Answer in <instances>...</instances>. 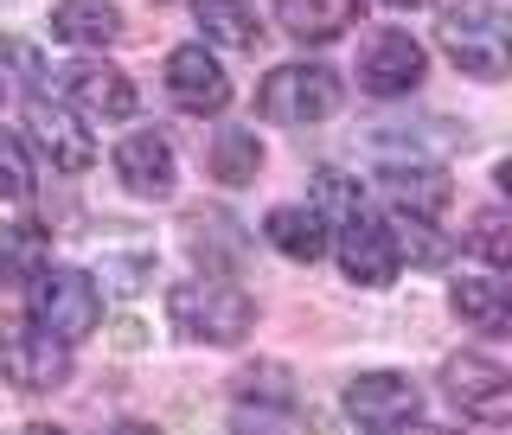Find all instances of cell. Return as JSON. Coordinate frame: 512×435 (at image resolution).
Masks as SVG:
<instances>
[{
  "instance_id": "obj_2",
  "label": "cell",
  "mask_w": 512,
  "mask_h": 435,
  "mask_svg": "<svg viewBox=\"0 0 512 435\" xmlns=\"http://www.w3.org/2000/svg\"><path fill=\"white\" fill-rule=\"evenodd\" d=\"M442 52L468 77L493 84L512 71V7H487V0H461L442 13Z\"/></svg>"
},
{
  "instance_id": "obj_4",
  "label": "cell",
  "mask_w": 512,
  "mask_h": 435,
  "mask_svg": "<svg viewBox=\"0 0 512 435\" xmlns=\"http://www.w3.org/2000/svg\"><path fill=\"white\" fill-rule=\"evenodd\" d=\"M26 301H32V320H39L45 333H58V340H90L96 320H103V288L96 276L84 269H39V276L26 282Z\"/></svg>"
},
{
  "instance_id": "obj_1",
  "label": "cell",
  "mask_w": 512,
  "mask_h": 435,
  "mask_svg": "<svg viewBox=\"0 0 512 435\" xmlns=\"http://www.w3.org/2000/svg\"><path fill=\"white\" fill-rule=\"evenodd\" d=\"M167 320L180 340H199V346H237L244 333L256 327V301L244 288H231L224 276L205 269V282H180L167 295Z\"/></svg>"
},
{
  "instance_id": "obj_9",
  "label": "cell",
  "mask_w": 512,
  "mask_h": 435,
  "mask_svg": "<svg viewBox=\"0 0 512 435\" xmlns=\"http://www.w3.org/2000/svg\"><path fill=\"white\" fill-rule=\"evenodd\" d=\"M346 416L359 429H410L423 423V391L404 372H359L346 384Z\"/></svg>"
},
{
  "instance_id": "obj_23",
  "label": "cell",
  "mask_w": 512,
  "mask_h": 435,
  "mask_svg": "<svg viewBox=\"0 0 512 435\" xmlns=\"http://www.w3.org/2000/svg\"><path fill=\"white\" fill-rule=\"evenodd\" d=\"M237 404H256V410H295V378H288V365H244L237 372Z\"/></svg>"
},
{
  "instance_id": "obj_17",
  "label": "cell",
  "mask_w": 512,
  "mask_h": 435,
  "mask_svg": "<svg viewBox=\"0 0 512 435\" xmlns=\"http://www.w3.org/2000/svg\"><path fill=\"white\" fill-rule=\"evenodd\" d=\"M263 237L288 263H320V256H327V218H320L314 205H276V212L263 218Z\"/></svg>"
},
{
  "instance_id": "obj_29",
  "label": "cell",
  "mask_w": 512,
  "mask_h": 435,
  "mask_svg": "<svg viewBox=\"0 0 512 435\" xmlns=\"http://www.w3.org/2000/svg\"><path fill=\"white\" fill-rule=\"evenodd\" d=\"M154 276V256L148 250H135V256H116V263H103V282L116 288V295H135L141 282Z\"/></svg>"
},
{
  "instance_id": "obj_10",
  "label": "cell",
  "mask_w": 512,
  "mask_h": 435,
  "mask_svg": "<svg viewBox=\"0 0 512 435\" xmlns=\"http://www.w3.org/2000/svg\"><path fill=\"white\" fill-rule=\"evenodd\" d=\"M58 84H64V103H71L84 122H128L135 116V84H128L116 64H103V58L64 64Z\"/></svg>"
},
{
  "instance_id": "obj_20",
  "label": "cell",
  "mask_w": 512,
  "mask_h": 435,
  "mask_svg": "<svg viewBox=\"0 0 512 435\" xmlns=\"http://www.w3.org/2000/svg\"><path fill=\"white\" fill-rule=\"evenodd\" d=\"M45 263H52V237H45L39 224H0V282L20 288V282L39 276Z\"/></svg>"
},
{
  "instance_id": "obj_13",
  "label": "cell",
  "mask_w": 512,
  "mask_h": 435,
  "mask_svg": "<svg viewBox=\"0 0 512 435\" xmlns=\"http://www.w3.org/2000/svg\"><path fill=\"white\" fill-rule=\"evenodd\" d=\"M116 180L135 192V199H167L173 180H180V167H173V148L160 135H122V148H116Z\"/></svg>"
},
{
  "instance_id": "obj_12",
  "label": "cell",
  "mask_w": 512,
  "mask_h": 435,
  "mask_svg": "<svg viewBox=\"0 0 512 435\" xmlns=\"http://www.w3.org/2000/svg\"><path fill=\"white\" fill-rule=\"evenodd\" d=\"M378 186H384V199H391L397 218H442L448 199H455L448 173L429 167V160H416V154L410 160H391V167L378 173Z\"/></svg>"
},
{
  "instance_id": "obj_15",
  "label": "cell",
  "mask_w": 512,
  "mask_h": 435,
  "mask_svg": "<svg viewBox=\"0 0 512 435\" xmlns=\"http://www.w3.org/2000/svg\"><path fill=\"white\" fill-rule=\"evenodd\" d=\"M122 7L116 0H58L52 7V39L77 45V52H103V45L122 39Z\"/></svg>"
},
{
  "instance_id": "obj_31",
  "label": "cell",
  "mask_w": 512,
  "mask_h": 435,
  "mask_svg": "<svg viewBox=\"0 0 512 435\" xmlns=\"http://www.w3.org/2000/svg\"><path fill=\"white\" fill-rule=\"evenodd\" d=\"M391 7H423V0H391Z\"/></svg>"
},
{
  "instance_id": "obj_6",
  "label": "cell",
  "mask_w": 512,
  "mask_h": 435,
  "mask_svg": "<svg viewBox=\"0 0 512 435\" xmlns=\"http://www.w3.org/2000/svg\"><path fill=\"white\" fill-rule=\"evenodd\" d=\"M442 391L468 423H487V429H506L512 423V372L480 352H455L442 365Z\"/></svg>"
},
{
  "instance_id": "obj_14",
  "label": "cell",
  "mask_w": 512,
  "mask_h": 435,
  "mask_svg": "<svg viewBox=\"0 0 512 435\" xmlns=\"http://www.w3.org/2000/svg\"><path fill=\"white\" fill-rule=\"evenodd\" d=\"M26 122H32V135H39V148L52 154L58 173H90V167H96V141H90V128H77L71 109H58V103H26Z\"/></svg>"
},
{
  "instance_id": "obj_11",
  "label": "cell",
  "mask_w": 512,
  "mask_h": 435,
  "mask_svg": "<svg viewBox=\"0 0 512 435\" xmlns=\"http://www.w3.org/2000/svg\"><path fill=\"white\" fill-rule=\"evenodd\" d=\"M167 96L192 116H218L231 103V77L205 45H180V52H167Z\"/></svg>"
},
{
  "instance_id": "obj_5",
  "label": "cell",
  "mask_w": 512,
  "mask_h": 435,
  "mask_svg": "<svg viewBox=\"0 0 512 435\" xmlns=\"http://www.w3.org/2000/svg\"><path fill=\"white\" fill-rule=\"evenodd\" d=\"M0 378L13 391L39 397V391H58L71 378V340L45 333L39 320H20V327H0Z\"/></svg>"
},
{
  "instance_id": "obj_3",
  "label": "cell",
  "mask_w": 512,
  "mask_h": 435,
  "mask_svg": "<svg viewBox=\"0 0 512 435\" xmlns=\"http://www.w3.org/2000/svg\"><path fill=\"white\" fill-rule=\"evenodd\" d=\"M340 109V77L327 64H276L256 90V116L276 128H314Z\"/></svg>"
},
{
  "instance_id": "obj_8",
  "label": "cell",
  "mask_w": 512,
  "mask_h": 435,
  "mask_svg": "<svg viewBox=\"0 0 512 435\" xmlns=\"http://www.w3.org/2000/svg\"><path fill=\"white\" fill-rule=\"evenodd\" d=\"M333 231H340V269H346V282H359V288H391L397 282L404 250H397V231H391V224L372 218V205H365L359 218L333 224Z\"/></svg>"
},
{
  "instance_id": "obj_7",
  "label": "cell",
  "mask_w": 512,
  "mask_h": 435,
  "mask_svg": "<svg viewBox=\"0 0 512 435\" xmlns=\"http://www.w3.org/2000/svg\"><path fill=\"white\" fill-rule=\"evenodd\" d=\"M429 77V52L397 26H378L359 52V90L365 96H410Z\"/></svg>"
},
{
  "instance_id": "obj_28",
  "label": "cell",
  "mask_w": 512,
  "mask_h": 435,
  "mask_svg": "<svg viewBox=\"0 0 512 435\" xmlns=\"http://www.w3.org/2000/svg\"><path fill=\"white\" fill-rule=\"evenodd\" d=\"M32 77H45V64H39V52L32 45H20V39H0V84H32Z\"/></svg>"
},
{
  "instance_id": "obj_16",
  "label": "cell",
  "mask_w": 512,
  "mask_h": 435,
  "mask_svg": "<svg viewBox=\"0 0 512 435\" xmlns=\"http://www.w3.org/2000/svg\"><path fill=\"white\" fill-rule=\"evenodd\" d=\"M448 308L468 320L474 333H493V340H506V333H512V282L461 276V282H455V295H448Z\"/></svg>"
},
{
  "instance_id": "obj_18",
  "label": "cell",
  "mask_w": 512,
  "mask_h": 435,
  "mask_svg": "<svg viewBox=\"0 0 512 435\" xmlns=\"http://www.w3.org/2000/svg\"><path fill=\"white\" fill-rule=\"evenodd\" d=\"M276 20H282L288 39L327 45V39H340V32L359 20V7H352V0H276Z\"/></svg>"
},
{
  "instance_id": "obj_24",
  "label": "cell",
  "mask_w": 512,
  "mask_h": 435,
  "mask_svg": "<svg viewBox=\"0 0 512 435\" xmlns=\"http://www.w3.org/2000/svg\"><path fill=\"white\" fill-rule=\"evenodd\" d=\"M314 212L327 218V224L359 218V212H365V186H359V180H346L340 167H320V173H314Z\"/></svg>"
},
{
  "instance_id": "obj_22",
  "label": "cell",
  "mask_w": 512,
  "mask_h": 435,
  "mask_svg": "<svg viewBox=\"0 0 512 435\" xmlns=\"http://www.w3.org/2000/svg\"><path fill=\"white\" fill-rule=\"evenodd\" d=\"M186 231H192L186 244H192V256H199L205 269H237V263H244V237H237V224L224 212H199Z\"/></svg>"
},
{
  "instance_id": "obj_19",
  "label": "cell",
  "mask_w": 512,
  "mask_h": 435,
  "mask_svg": "<svg viewBox=\"0 0 512 435\" xmlns=\"http://www.w3.org/2000/svg\"><path fill=\"white\" fill-rule=\"evenodd\" d=\"M199 26L224 52H256L263 45V20H256L250 0H199Z\"/></svg>"
},
{
  "instance_id": "obj_27",
  "label": "cell",
  "mask_w": 512,
  "mask_h": 435,
  "mask_svg": "<svg viewBox=\"0 0 512 435\" xmlns=\"http://www.w3.org/2000/svg\"><path fill=\"white\" fill-rule=\"evenodd\" d=\"M0 199H32V160L13 128H0Z\"/></svg>"
},
{
  "instance_id": "obj_21",
  "label": "cell",
  "mask_w": 512,
  "mask_h": 435,
  "mask_svg": "<svg viewBox=\"0 0 512 435\" xmlns=\"http://www.w3.org/2000/svg\"><path fill=\"white\" fill-rule=\"evenodd\" d=\"M212 180L224 186H250L256 173H263V141H256V128H218L212 135Z\"/></svg>"
},
{
  "instance_id": "obj_25",
  "label": "cell",
  "mask_w": 512,
  "mask_h": 435,
  "mask_svg": "<svg viewBox=\"0 0 512 435\" xmlns=\"http://www.w3.org/2000/svg\"><path fill=\"white\" fill-rule=\"evenodd\" d=\"M391 231H397V250H404L410 263H423V269L448 263V237H436V218H397Z\"/></svg>"
},
{
  "instance_id": "obj_26",
  "label": "cell",
  "mask_w": 512,
  "mask_h": 435,
  "mask_svg": "<svg viewBox=\"0 0 512 435\" xmlns=\"http://www.w3.org/2000/svg\"><path fill=\"white\" fill-rule=\"evenodd\" d=\"M468 244H474L480 263L512 269V212H480V218H474V231H468Z\"/></svg>"
},
{
  "instance_id": "obj_30",
  "label": "cell",
  "mask_w": 512,
  "mask_h": 435,
  "mask_svg": "<svg viewBox=\"0 0 512 435\" xmlns=\"http://www.w3.org/2000/svg\"><path fill=\"white\" fill-rule=\"evenodd\" d=\"M500 186H506V199H512V160H500Z\"/></svg>"
}]
</instances>
